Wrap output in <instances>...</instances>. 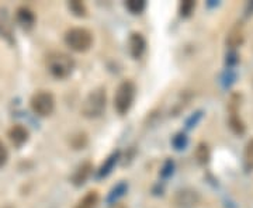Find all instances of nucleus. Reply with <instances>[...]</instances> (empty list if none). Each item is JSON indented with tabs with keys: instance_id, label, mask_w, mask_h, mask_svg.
Wrapping results in <instances>:
<instances>
[{
	"instance_id": "obj_7",
	"label": "nucleus",
	"mask_w": 253,
	"mask_h": 208,
	"mask_svg": "<svg viewBox=\"0 0 253 208\" xmlns=\"http://www.w3.org/2000/svg\"><path fill=\"white\" fill-rule=\"evenodd\" d=\"M128 48H129L131 56L134 59H139L146 51V40L141 33H132L128 40Z\"/></svg>"
},
{
	"instance_id": "obj_1",
	"label": "nucleus",
	"mask_w": 253,
	"mask_h": 208,
	"mask_svg": "<svg viewBox=\"0 0 253 208\" xmlns=\"http://www.w3.org/2000/svg\"><path fill=\"white\" fill-rule=\"evenodd\" d=\"M46 69L56 79H65L71 76L75 69V59L62 51H54L46 56Z\"/></svg>"
},
{
	"instance_id": "obj_10",
	"label": "nucleus",
	"mask_w": 253,
	"mask_h": 208,
	"mask_svg": "<svg viewBox=\"0 0 253 208\" xmlns=\"http://www.w3.org/2000/svg\"><path fill=\"white\" fill-rule=\"evenodd\" d=\"M10 142L14 145L16 148H21L23 145L26 144L28 141V131L27 128L23 127V125H13L10 128L9 132H7Z\"/></svg>"
},
{
	"instance_id": "obj_16",
	"label": "nucleus",
	"mask_w": 253,
	"mask_h": 208,
	"mask_svg": "<svg viewBox=\"0 0 253 208\" xmlns=\"http://www.w3.org/2000/svg\"><path fill=\"white\" fill-rule=\"evenodd\" d=\"M68 7L72 11L73 16L76 17H86L87 16V7L83 1H79V0H73V1H69L68 3Z\"/></svg>"
},
{
	"instance_id": "obj_14",
	"label": "nucleus",
	"mask_w": 253,
	"mask_h": 208,
	"mask_svg": "<svg viewBox=\"0 0 253 208\" xmlns=\"http://www.w3.org/2000/svg\"><path fill=\"white\" fill-rule=\"evenodd\" d=\"M100 203V196L97 191H89V193H86L81 200H79V203L75 206L73 208H97Z\"/></svg>"
},
{
	"instance_id": "obj_8",
	"label": "nucleus",
	"mask_w": 253,
	"mask_h": 208,
	"mask_svg": "<svg viewBox=\"0 0 253 208\" xmlns=\"http://www.w3.org/2000/svg\"><path fill=\"white\" fill-rule=\"evenodd\" d=\"M245 41V28L242 23H235L232 27L229 28L226 34V45L229 48H238L244 44Z\"/></svg>"
},
{
	"instance_id": "obj_2",
	"label": "nucleus",
	"mask_w": 253,
	"mask_h": 208,
	"mask_svg": "<svg viewBox=\"0 0 253 208\" xmlns=\"http://www.w3.org/2000/svg\"><path fill=\"white\" fill-rule=\"evenodd\" d=\"M107 106V94L104 87H97L91 90L82 103V116L89 120L101 117Z\"/></svg>"
},
{
	"instance_id": "obj_26",
	"label": "nucleus",
	"mask_w": 253,
	"mask_h": 208,
	"mask_svg": "<svg viewBox=\"0 0 253 208\" xmlns=\"http://www.w3.org/2000/svg\"><path fill=\"white\" fill-rule=\"evenodd\" d=\"M110 208H126L124 204H118V203H116V204H113Z\"/></svg>"
},
{
	"instance_id": "obj_4",
	"label": "nucleus",
	"mask_w": 253,
	"mask_h": 208,
	"mask_svg": "<svg viewBox=\"0 0 253 208\" xmlns=\"http://www.w3.org/2000/svg\"><path fill=\"white\" fill-rule=\"evenodd\" d=\"M65 44L69 46L72 51L86 52V51L90 49L91 44H93V34L87 28H71L65 34Z\"/></svg>"
},
{
	"instance_id": "obj_11",
	"label": "nucleus",
	"mask_w": 253,
	"mask_h": 208,
	"mask_svg": "<svg viewBox=\"0 0 253 208\" xmlns=\"http://www.w3.org/2000/svg\"><path fill=\"white\" fill-rule=\"evenodd\" d=\"M0 37L4 38L7 42L13 44L14 37H13V24L10 20L9 14L6 9H0Z\"/></svg>"
},
{
	"instance_id": "obj_18",
	"label": "nucleus",
	"mask_w": 253,
	"mask_h": 208,
	"mask_svg": "<svg viewBox=\"0 0 253 208\" xmlns=\"http://www.w3.org/2000/svg\"><path fill=\"white\" fill-rule=\"evenodd\" d=\"M126 190H128V186H126V183H124V181L118 183L117 186H116L113 190L110 191L107 201H109L110 204H116V201H117L120 197H123V196H124V194L126 193Z\"/></svg>"
},
{
	"instance_id": "obj_3",
	"label": "nucleus",
	"mask_w": 253,
	"mask_h": 208,
	"mask_svg": "<svg viewBox=\"0 0 253 208\" xmlns=\"http://www.w3.org/2000/svg\"><path fill=\"white\" fill-rule=\"evenodd\" d=\"M136 96V86L132 81H124L114 94V109L120 116L126 114L134 104Z\"/></svg>"
},
{
	"instance_id": "obj_23",
	"label": "nucleus",
	"mask_w": 253,
	"mask_h": 208,
	"mask_svg": "<svg viewBox=\"0 0 253 208\" xmlns=\"http://www.w3.org/2000/svg\"><path fill=\"white\" fill-rule=\"evenodd\" d=\"M173 170H174V162L172 159H168L166 162L163 163L162 169H161V176L163 179H168L169 176H172Z\"/></svg>"
},
{
	"instance_id": "obj_19",
	"label": "nucleus",
	"mask_w": 253,
	"mask_h": 208,
	"mask_svg": "<svg viewBox=\"0 0 253 208\" xmlns=\"http://www.w3.org/2000/svg\"><path fill=\"white\" fill-rule=\"evenodd\" d=\"M126 7L132 14H141L145 10V7H146V3H145L144 0H128L126 3Z\"/></svg>"
},
{
	"instance_id": "obj_21",
	"label": "nucleus",
	"mask_w": 253,
	"mask_h": 208,
	"mask_svg": "<svg viewBox=\"0 0 253 208\" xmlns=\"http://www.w3.org/2000/svg\"><path fill=\"white\" fill-rule=\"evenodd\" d=\"M245 166L248 170H253V139H251L245 148Z\"/></svg>"
},
{
	"instance_id": "obj_20",
	"label": "nucleus",
	"mask_w": 253,
	"mask_h": 208,
	"mask_svg": "<svg viewBox=\"0 0 253 208\" xmlns=\"http://www.w3.org/2000/svg\"><path fill=\"white\" fill-rule=\"evenodd\" d=\"M194 9H196V1L193 0H184L180 3V16L181 17H190L193 13H194Z\"/></svg>"
},
{
	"instance_id": "obj_6",
	"label": "nucleus",
	"mask_w": 253,
	"mask_h": 208,
	"mask_svg": "<svg viewBox=\"0 0 253 208\" xmlns=\"http://www.w3.org/2000/svg\"><path fill=\"white\" fill-rule=\"evenodd\" d=\"M173 204L177 208H194L200 204V194L193 189L179 190L173 197Z\"/></svg>"
},
{
	"instance_id": "obj_9",
	"label": "nucleus",
	"mask_w": 253,
	"mask_h": 208,
	"mask_svg": "<svg viewBox=\"0 0 253 208\" xmlns=\"http://www.w3.org/2000/svg\"><path fill=\"white\" fill-rule=\"evenodd\" d=\"M91 172H93V165L90 162H83L76 167V170L73 172L71 181H72L73 186L76 187H82L87 179L90 177Z\"/></svg>"
},
{
	"instance_id": "obj_15",
	"label": "nucleus",
	"mask_w": 253,
	"mask_h": 208,
	"mask_svg": "<svg viewBox=\"0 0 253 208\" xmlns=\"http://www.w3.org/2000/svg\"><path fill=\"white\" fill-rule=\"evenodd\" d=\"M229 127H231V129H232L235 134H238V135H242L245 132V124L242 123V120L239 118V116L236 114V109H231Z\"/></svg>"
},
{
	"instance_id": "obj_27",
	"label": "nucleus",
	"mask_w": 253,
	"mask_h": 208,
	"mask_svg": "<svg viewBox=\"0 0 253 208\" xmlns=\"http://www.w3.org/2000/svg\"><path fill=\"white\" fill-rule=\"evenodd\" d=\"M1 208H14L13 206H4V207H1Z\"/></svg>"
},
{
	"instance_id": "obj_25",
	"label": "nucleus",
	"mask_w": 253,
	"mask_h": 208,
	"mask_svg": "<svg viewBox=\"0 0 253 208\" xmlns=\"http://www.w3.org/2000/svg\"><path fill=\"white\" fill-rule=\"evenodd\" d=\"M200 118H201V113H196L193 117H190V120H187V128H191V127H196V124L200 121Z\"/></svg>"
},
{
	"instance_id": "obj_17",
	"label": "nucleus",
	"mask_w": 253,
	"mask_h": 208,
	"mask_svg": "<svg viewBox=\"0 0 253 208\" xmlns=\"http://www.w3.org/2000/svg\"><path fill=\"white\" fill-rule=\"evenodd\" d=\"M210 148H208L207 144H204V142H201V144L197 145V148H196V159H197V162L200 165H207L208 161H210Z\"/></svg>"
},
{
	"instance_id": "obj_24",
	"label": "nucleus",
	"mask_w": 253,
	"mask_h": 208,
	"mask_svg": "<svg viewBox=\"0 0 253 208\" xmlns=\"http://www.w3.org/2000/svg\"><path fill=\"white\" fill-rule=\"evenodd\" d=\"M7 158H9V152H7V148H6V145L3 144L1 141H0V167L4 165V163L7 162Z\"/></svg>"
},
{
	"instance_id": "obj_5",
	"label": "nucleus",
	"mask_w": 253,
	"mask_h": 208,
	"mask_svg": "<svg viewBox=\"0 0 253 208\" xmlns=\"http://www.w3.org/2000/svg\"><path fill=\"white\" fill-rule=\"evenodd\" d=\"M31 110L40 117H48L54 113L55 110V99L52 93L45 90H40L33 94L30 100Z\"/></svg>"
},
{
	"instance_id": "obj_22",
	"label": "nucleus",
	"mask_w": 253,
	"mask_h": 208,
	"mask_svg": "<svg viewBox=\"0 0 253 208\" xmlns=\"http://www.w3.org/2000/svg\"><path fill=\"white\" fill-rule=\"evenodd\" d=\"M187 144H189V139H187L186 134L179 132V134H176V135L173 136L172 145L176 151H181V149H184V148L187 146Z\"/></svg>"
},
{
	"instance_id": "obj_12",
	"label": "nucleus",
	"mask_w": 253,
	"mask_h": 208,
	"mask_svg": "<svg viewBox=\"0 0 253 208\" xmlns=\"http://www.w3.org/2000/svg\"><path fill=\"white\" fill-rule=\"evenodd\" d=\"M16 18H17V23L24 28V30H31L36 24V14L31 9H28L26 6L23 7H18L17 13H16Z\"/></svg>"
},
{
	"instance_id": "obj_13",
	"label": "nucleus",
	"mask_w": 253,
	"mask_h": 208,
	"mask_svg": "<svg viewBox=\"0 0 253 208\" xmlns=\"http://www.w3.org/2000/svg\"><path fill=\"white\" fill-rule=\"evenodd\" d=\"M118 159H120V151H116V152H113V154L110 155L109 158L104 161V163L100 166L99 172H97V176H99L100 179L107 177L110 173L113 172V169H114L116 163L118 162Z\"/></svg>"
}]
</instances>
